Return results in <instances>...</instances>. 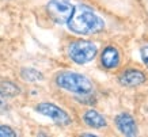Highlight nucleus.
I'll return each mask as SVG.
<instances>
[{"instance_id": "f257e3e1", "label": "nucleus", "mask_w": 148, "mask_h": 137, "mask_svg": "<svg viewBox=\"0 0 148 137\" xmlns=\"http://www.w3.org/2000/svg\"><path fill=\"white\" fill-rule=\"evenodd\" d=\"M68 29L80 36H91L103 30L105 22L95 14V11L88 5L77 4L73 7L71 16L67 22Z\"/></svg>"}, {"instance_id": "f03ea898", "label": "nucleus", "mask_w": 148, "mask_h": 137, "mask_svg": "<svg viewBox=\"0 0 148 137\" xmlns=\"http://www.w3.org/2000/svg\"><path fill=\"white\" fill-rule=\"evenodd\" d=\"M56 84L60 88L77 94V95H90L94 90V86L88 77L82 73L71 71H63L56 76Z\"/></svg>"}, {"instance_id": "7ed1b4c3", "label": "nucleus", "mask_w": 148, "mask_h": 137, "mask_svg": "<svg viewBox=\"0 0 148 137\" xmlns=\"http://www.w3.org/2000/svg\"><path fill=\"white\" fill-rule=\"evenodd\" d=\"M98 53V48L94 42L86 40L73 41L68 46V56L76 64H87L92 61Z\"/></svg>"}, {"instance_id": "20e7f679", "label": "nucleus", "mask_w": 148, "mask_h": 137, "mask_svg": "<svg viewBox=\"0 0 148 137\" xmlns=\"http://www.w3.org/2000/svg\"><path fill=\"white\" fill-rule=\"evenodd\" d=\"M75 5L71 0H50L46 5V11L49 16L58 25H64L68 22Z\"/></svg>"}, {"instance_id": "39448f33", "label": "nucleus", "mask_w": 148, "mask_h": 137, "mask_svg": "<svg viewBox=\"0 0 148 137\" xmlns=\"http://www.w3.org/2000/svg\"><path fill=\"white\" fill-rule=\"evenodd\" d=\"M36 111L40 114L49 117L54 124L60 125V126H67L72 122V118L69 117L65 110H63L61 107L56 106L53 103H48V102H42L40 105L36 106Z\"/></svg>"}, {"instance_id": "423d86ee", "label": "nucleus", "mask_w": 148, "mask_h": 137, "mask_svg": "<svg viewBox=\"0 0 148 137\" xmlns=\"http://www.w3.org/2000/svg\"><path fill=\"white\" fill-rule=\"evenodd\" d=\"M114 122H116L117 129H118L124 136L133 137L139 133V129H137L135 118H133L130 114H128V113H121V114H118L116 117V119H114Z\"/></svg>"}, {"instance_id": "0eeeda50", "label": "nucleus", "mask_w": 148, "mask_h": 137, "mask_svg": "<svg viewBox=\"0 0 148 137\" xmlns=\"http://www.w3.org/2000/svg\"><path fill=\"white\" fill-rule=\"evenodd\" d=\"M118 80L125 87H136L145 82V75L139 69H126L118 76Z\"/></svg>"}, {"instance_id": "6e6552de", "label": "nucleus", "mask_w": 148, "mask_h": 137, "mask_svg": "<svg viewBox=\"0 0 148 137\" xmlns=\"http://www.w3.org/2000/svg\"><path fill=\"white\" fill-rule=\"evenodd\" d=\"M120 52L114 46H106L101 54V62L106 69H114L120 65Z\"/></svg>"}, {"instance_id": "1a4fd4ad", "label": "nucleus", "mask_w": 148, "mask_h": 137, "mask_svg": "<svg viewBox=\"0 0 148 137\" xmlns=\"http://www.w3.org/2000/svg\"><path fill=\"white\" fill-rule=\"evenodd\" d=\"M83 121H84V124L87 126L94 128V129H102L108 125L106 118L101 113L94 110V109H90V110L86 111L84 114H83Z\"/></svg>"}, {"instance_id": "9d476101", "label": "nucleus", "mask_w": 148, "mask_h": 137, "mask_svg": "<svg viewBox=\"0 0 148 137\" xmlns=\"http://www.w3.org/2000/svg\"><path fill=\"white\" fill-rule=\"evenodd\" d=\"M0 94L5 98H14L21 94V88L10 80H3L0 82Z\"/></svg>"}, {"instance_id": "9b49d317", "label": "nucleus", "mask_w": 148, "mask_h": 137, "mask_svg": "<svg viewBox=\"0 0 148 137\" xmlns=\"http://www.w3.org/2000/svg\"><path fill=\"white\" fill-rule=\"evenodd\" d=\"M21 76L25 82H29V83H36L44 79V75L34 68H23L21 71Z\"/></svg>"}, {"instance_id": "f8f14e48", "label": "nucleus", "mask_w": 148, "mask_h": 137, "mask_svg": "<svg viewBox=\"0 0 148 137\" xmlns=\"http://www.w3.org/2000/svg\"><path fill=\"white\" fill-rule=\"evenodd\" d=\"M16 133L14 132L12 128L7 125H0V137H15Z\"/></svg>"}, {"instance_id": "ddd939ff", "label": "nucleus", "mask_w": 148, "mask_h": 137, "mask_svg": "<svg viewBox=\"0 0 148 137\" xmlns=\"http://www.w3.org/2000/svg\"><path fill=\"white\" fill-rule=\"evenodd\" d=\"M140 54H141V60H143V62L148 66V45H144L143 48L140 49Z\"/></svg>"}, {"instance_id": "4468645a", "label": "nucleus", "mask_w": 148, "mask_h": 137, "mask_svg": "<svg viewBox=\"0 0 148 137\" xmlns=\"http://www.w3.org/2000/svg\"><path fill=\"white\" fill-rule=\"evenodd\" d=\"M7 107H8V105H7V101H5V97H3V95L0 94V111H4V110H7Z\"/></svg>"}]
</instances>
